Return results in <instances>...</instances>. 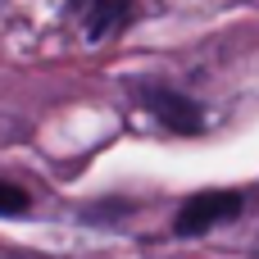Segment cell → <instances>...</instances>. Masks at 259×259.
<instances>
[{
  "instance_id": "obj_4",
  "label": "cell",
  "mask_w": 259,
  "mask_h": 259,
  "mask_svg": "<svg viewBox=\"0 0 259 259\" xmlns=\"http://www.w3.org/2000/svg\"><path fill=\"white\" fill-rule=\"evenodd\" d=\"M23 209H27V191L14 187V182H0V214L9 219V214H23Z\"/></svg>"
},
{
  "instance_id": "obj_1",
  "label": "cell",
  "mask_w": 259,
  "mask_h": 259,
  "mask_svg": "<svg viewBox=\"0 0 259 259\" xmlns=\"http://www.w3.org/2000/svg\"><path fill=\"white\" fill-rule=\"evenodd\" d=\"M241 196L237 191H196L182 209H178V219H173V232L178 237H205L209 228H219V223H228V219H237L241 214Z\"/></svg>"
},
{
  "instance_id": "obj_3",
  "label": "cell",
  "mask_w": 259,
  "mask_h": 259,
  "mask_svg": "<svg viewBox=\"0 0 259 259\" xmlns=\"http://www.w3.org/2000/svg\"><path fill=\"white\" fill-rule=\"evenodd\" d=\"M73 14H82L91 41H105L109 32H123L132 23L137 5L132 0H73Z\"/></svg>"
},
{
  "instance_id": "obj_2",
  "label": "cell",
  "mask_w": 259,
  "mask_h": 259,
  "mask_svg": "<svg viewBox=\"0 0 259 259\" xmlns=\"http://www.w3.org/2000/svg\"><path fill=\"white\" fill-rule=\"evenodd\" d=\"M141 105H146L168 132H182V137L205 132V109H200L187 91H173V87H164V82H150V87H141Z\"/></svg>"
}]
</instances>
